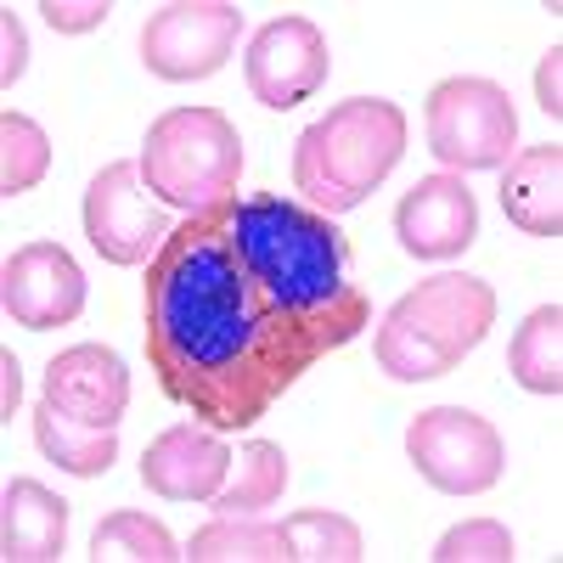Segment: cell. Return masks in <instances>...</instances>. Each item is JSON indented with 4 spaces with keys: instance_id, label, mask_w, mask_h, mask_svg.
<instances>
[{
    "instance_id": "cell-27",
    "label": "cell",
    "mask_w": 563,
    "mask_h": 563,
    "mask_svg": "<svg viewBox=\"0 0 563 563\" xmlns=\"http://www.w3.org/2000/svg\"><path fill=\"white\" fill-rule=\"evenodd\" d=\"M0 372H7V384H0L7 395H0V400H7V417H12V411H18V400H23V366H18V355H12V350L0 355Z\"/></svg>"
},
{
    "instance_id": "cell-1",
    "label": "cell",
    "mask_w": 563,
    "mask_h": 563,
    "mask_svg": "<svg viewBox=\"0 0 563 563\" xmlns=\"http://www.w3.org/2000/svg\"><path fill=\"white\" fill-rule=\"evenodd\" d=\"M147 361L175 406L231 434L361 339L372 305L350 238L310 203L254 192L180 220L147 265Z\"/></svg>"
},
{
    "instance_id": "cell-15",
    "label": "cell",
    "mask_w": 563,
    "mask_h": 563,
    "mask_svg": "<svg viewBox=\"0 0 563 563\" xmlns=\"http://www.w3.org/2000/svg\"><path fill=\"white\" fill-rule=\"evenodd\" d=\"M0 552L7 563H52L63 558L68 541V501L45 490L40 479H12L7 501H0Z\"/></svg>"
},
{
    "instance_id": "cell-3",
    "label": "cell",
    "mask_w": 563,
    "mask_h": 563,
    "mask_svg": "<svg viewBox=\"0 0 563 563\" xmlns=\"http://www.w3.org/2000/svg\"><path fill=\"white\" fill-rule=\"evenodd\" d=\"M496 321V294L490 282L445 271L429 276L384 316L378 327V366L395 384H429L462 366L467 350H479V339Z\"/></svg>"
},
{
    "instance_id": "cell-9",
    "label": "cell",
    "mask_w": 563,
    "mask_h": 563,
    "mask_svg": "<svg viewBox=\"0 0 563 563\" xmlns=\"http://www.w3.org/2000/svg\"><path fill=\"white\" fill-rule=\"evenodd\" d=\"M327 68H333V57H327V34L310 18L265 23L249 40V57H243L254 102L271 108V113H288V108L310 102L316 90L327 85Z\"/></svg>"
},
{
    "instance_id": "cell-11",
    "label": "cell",
    "mask_w": 563,
    "mask_h": 563,
    "mask_svg": "<svg viewBox=\"0 0 563 563\" xmlns=\"http://www.w3.org/2000/svg\"><path fill=\"white\" fill-rule=\"evenodd\" d=\"M395 238L417 260H456L479 238V203L462 175H422L395 203Z\"/></svg>"
},
{
    "instance_id": "cell-19",
    "label": "cell",
    "mask_w": 563,
    "mask_h": 563,
    "mask_svg": "<svg viewBox=\"0 0 563 563\" xmlns=\"http://www.w3.org/2000/svg\"><path fill=\"white\" fill-rule=\"evenodd\" d=\"M186 558L192 563H220V558H231V563H282L288 558V530L282 525H260V512L254 519H214L209 530H198L192 536V547H186Z\"/></svg>"
},
{
    "instance_id": "cell-14",
    "label": "cell",
    "mask_w": 563,
    "mask_h": 563,
    "mask_svg": "<svg viewBox=\"0 0 563 563\" xmlns=\"http://www.w3.org/2000/svg\"><path fill=\"white\" fill-rule=\"evenodd\" d=\"M501 214L525 238H558L563 231V147L541 141V147H525L519 158H507Z\"/></svg>"
},
{
    "instance_id": "cell-24",
    "label": "cell",
    "mask_w": 563,
    "mask_h": 563,
    "mask_svg": "<svg viewBox=\"0 0 563 563\" xmlns=\"http://www.w3.org/2000/svg\"><path fill=\"white\" fill-rule=\"evenodd\" d=\"M40 12L45 23H52L57 34H90V29H102L108 23V0H40Z\"/></svg>"
},
{
    "instance_id": "cell-8",
    "label": "cell",
    "mask_w": 563,
    "mask_h": 563,
    "mask_svg": "<svg viewBox=\"0 0 563 563\" xmlns=\"http://www.w3.org/2000/svg\"><path fill=\"white\" fill-rule=\"evenodd\" d=\"M238 29H243V12L231 0H175V7H158L147 29H141V63L175 85L209 79L225 68Z\"/></svg>"
},
{
    "instance_id": "cell-17",
    "label": "cell",
    "mask_w": 563,
    "mask_h": 563,
    "mask_svg": "<svg viewBox=\"0 0 563 563\" xmlns=\"http://www.w3.org/2000/svg\"><path fill=\"white\" fill-rule=\"evenodd\" d=\"M282 490H288V456H282V445L249 440L243 456H231V474L209 496V507L220 512V519H254V512L282 501Z\"/></svg>"
},
{
    "instance_id": "cell-4",
    "label": "cell",
    "mask_w": 563,
    "mask_h": 563,
    "mask_svg": "<svg viewBox=\"0 0 563 563\" xmlns=\"http://www.w3.org/2000/svg\"><path fill=\"white\" fill-rule=\"evenodd\" d=\"M135 164H141V180L158 192V203L198 220L238 198L243 135L220 108H169L164 119L147 124Z\"/></svg>"
},
{
    "instance_id": "cell-25",
    "label": "cell",
    "mask_w": 563,
    "mask_h": 563,
    "mask_svg": "<svg viewBox=\"0 0 563 563\" xmlns=\"http://www.w3.org/2000/svg\"><path fill=\"white\" fill-rule=\"evenodd\" d=\"M0 45H7V57H0V85H18L23 68H29V34H23V18L12 7H0Z\"/></svg>"
},
{
    "instance_id": "cell-5",
    "label": "cell",
    "mask_w": 563,
    "mask_h": 563,
    "mask_svg": "<svg viewBox=\"0 0 563 563\" xmlns=\"http://www.w3.org/2000/svg\"><path fill=\"white\" fill-rule=\"evenodd\" d=\"M519 113L512 97L490 79H445L429 90V153L462 175V169H501L512 158Z\"/></svg>"
},
{
    "instance_id": "cell-6",
    "label": "cell",
    "mask_w": 563,
    "mask_h": 563,
    "mask_svg": "<svg viewBox=\"0 0 563 563\" xmlns=\"http://www.w3.org/2000/svg\"><path fill=\"white\" fill-rule=\"evenodd\" d=\"M406 456L445 496H485L501 479V434L467 406H429L406 429Z\"/></svg>"
},
{
    "instance_id": "cell-26",
    "label": "cell",
    "mask_w": 563,
    "mask_h": 563,
    "mask_svg": "<svg viewBox=\"0 0 563 563\" xmlns=\"http://www.w3.org/2000/svg\"><path fill=\"white\" fill-rule=\"evenodd\" d=\"M563 45H552V52L541 57V68H536V102H541V113H563Z\"/></svg>"
},
{
    "instance_id": "cell-20",
    "label": "cell",
    "mask_w": 563,
    "mask_h": 563,
    "mask_svg": "<svg viewBox=\"0 0 563 563\" xmlns=\"http://www.w3.org/2000/svg\"><path fill=\"white\" fill-rule=\"evenodd\" d=\"M90 558L97 563H113V558H135V563H169V558H186L175 547V536L147 519V512H113V519L97 525V536H90Z\"/></svg>"
},
{
    "instance_id": "cell-23",
    "label": "cell",
    "mask_w": 563,
    "mask_h": 563,
    "mask_svg": "<svg viewBox=\"0 0 563 563\" xmlns=\"http://www.w3.org/2000/svg\"><path fill=\"white\" fill-rule=\"evenodd\" d=\"M434 558L440 563H507L512 558V536L496 519H467V525H456V530L440 536Z\"/></svg>"
},
{
    "instance_id": "cell-2",
    "label": "cell",
    "mask_w": 563,
    "mask_h": 563,
    "mask_svg": "<svg viewBox=\"0 0 563 563\" xmlns=\"http://www.w3.org/2000/svg\"><path fill=\"white\" fill-rule=\"evenodd\" d=\"M400 153H406V113L384 97H355L327 108V119H316L294 141V186L310 209L344 214L378 192Z\"/></svg>"
},
{
    "instance_id": "cell-10",
    "label": "cell",
    "mask_w": 563,
    "mask_h": 563,
    "mask_svg": "<svg viewBox=\"0 0 563 563\" xmlns=\"http://www.w3.org/2000/svg\"><path fill=\"white\" fill-rule=\"evenodd\" d=\"M0 305L29 333H52V327L79 321L85 310V271L57 243H29L0 271Z\"/></svg>"
},
{
    "instance_id": "cell-22",
    "label": "cell",
    "mask_w": 563,
    "mask_h": 563,
    "mask_svg": "<svg viewBox=\"0 0 563 563\" xmlns=\"http://www.w3.org/2000/svg\"><path fill=\"white\" fill-rule=\"evenodd\" d=\"M288 558H310V563H355L361 558V530L344 519V512H294L288 525Z\"/></svg>"
},
{
    "instance_id": "cell-21",
    "label": "cell",
    "mask_w": 563,
    "mask_h": 563,
    "mask_svg": "<svg viewBox=\"0 0 563 563\" xmlns=\"http://www.w3.org/2000/svg\"><path fill=\"white\" fill-rule=\"evenodd\" d=\"M45 169H52V141H45V130L7 108V119H0V192L7 198L34 192L45 180Z\"/></svg>"
},
{
    "instance_id": "cell-13",
    "label": "cell",
    "mask_w": 563,
    "mask_h": 563,
    "mask_svg": "<svg viewBox=\"0 0 563 563\" xmlns=\"http://www.w3.org/2000/svg\"><path fill=\"white\" fill-rule=\"evenodd\" d=\"M45 400L90 422V429H119V417L130 406V372L102 344H74L45 366Z\"/></svg>"
},
{
    "instance_id": "cell-18",
    "label": "cell",
    "mask_w": 563,
    "mask_h": 563,
    "mask_svg": "<svg viewBox=\"0 0 563 563\" xmlns=\"http://www.w3.org/2000/svg\"><path fill=\"white\" fill-rule=\"evenodd\" d=\"M512 378H519L530 395H563V310L541 305L525 316V327L512 333Z\"/></svg>"
},
{
    "instance_id": "cell-12",
    "label": "cell",
    "mask_w": 563,
    "mask_h": 563,
    "mask_svg": "<svg viewBox=\"0 0 563 563\" xmlns=\"http://www.w3.org/2000/svg\"><path fill=\"white\" fill-rule=\"evenodd\" d=\"M231 474V451L220 429H198V422H175L158 434L141 456V485L158 490L164 501H209Z\"/></svg>"
},
{
    "instance_id": "cell-7",
    "label": "cell",
    "mask_w": 563,
    "mask_h": 563,
    "mask_svg": "<svg viewBox=\"0 0 563 563\" xmlns=\"http://www.w3.org/2000/svg\"><path fill=\"white\" fill-rule=\"evenodd\" d=\"M169 203L153 198L141 164H108L85 192V238L108 265H153L169 238Z\"/></svg>"
},
{
    "instance_id": "cell-16",
    "label": "cell",
    "mask_w": 563,
    "mask_h": 563,
    "mask_svg": "<svg viewBox=\"0 0 563 563\" xmlns=\"http://www.w3.org/2000/svg\"><path fill=\"white\" fill-rule=\"evenodd\" d=\"M34 445H40L45 462H57L63 474H74V479H97V474H108V467L119 462V434L113 429H90V422L68 417L52 400L34 406Z\"/></svg>"
}]
</instances>
